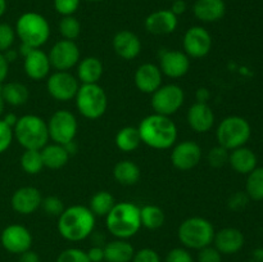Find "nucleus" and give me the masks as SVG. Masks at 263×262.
<instances>
[{
    "label": "nucleus",
    "mask_w": 263,
    "mask_h": 262,
    "mask_svg": "<svg viewBox=\"0 0 263 262\" xmlns=\"http://www.w3.org/2000/svg\"><path fill=\"white\" fill-rule=\"evenodd\" d=\"M249 197L247 195L246 192H236L229 198L228 205L231 211H241L248 205Z\"/></svg>",
    "instance_id": "obj_45"
},
{
    "label": "nucleus",
    "mask_w": 263,
    "mask_h": 262,
    "mask_svg": "<svg viewBox=\"0 0 263 262\" xmlns=\"http://www.w3.org/2000/svg\"><path fill=\"white\" fill-rule=\"evenodd\" d=\"M3 54H4L5 59H7V61L10 63V62H14L15 59H17L18 54H20V53H18V51L15 50V49L10 48V49H8L7 51H4V53H3Z\"/></svg>",
    "instance_id": "obj_53"
},
{
    "label": "nucleus",
    "mask_w": 263,
    "mask_h": 262,
    "mask_svg": "<svg viewBox=\"0 0 263 262\" xmlns=\"http://www.w3.org/2000/svg\"><path fill=\"white\" fill-rule=\"evenodd\" d=\"M113 177L116 181L125 186H133L138 184L141 177L140 167L130 159L117 162L113 167Z\"/></svg>",
    "instance_id": "obj_29"
},
{
    "label": "nucleus",
    "mask_w": 263,
    "mask_h": 262,
    "mask_svg": "<svg viewBox=\"0 0 263 262\" xmlns=\"http://www.w3.org/2000/svg\"><path fill=\"white\" fill-rule=\"evenodd\" d=\"M184 102L185 92L182 87L177 84H167L162 85L152 94L151 105L154 113L170 117L181 109Z\"/></svg>",
    "instance_id": "obj_10"
},
{
    "label": "nucleus",
    "mask_w": 263,
    "mask_h": 262,
    "mask_svg": "<svg viewBox=\"0 0 263 262\" xmlns=\"http://www.w3.org/2000/svg\"><path fill=\"white\" fill-rule=\"evenodd\" d=\"M80 81L69 71H55L46 79V90L53 99L58 102H69L74 99Z\"/></svg>",
    "instance_id": "obj_11"
},
{
    "label": "nucleus",
    "mask_w": 263,
    "mask_h": 262,
    "mask_svg": "<svg viewBox=\"0 0 263 262\" xmlns=\"http://www.w3.org/2000/svg\"><path fill=\"white\" fill-rule=\"evenodd\" d=\"M76 108L82 117L98 120L108 108V97L99 84H81L74 97Z\"/></svg>",
    "instance_id": "obj_7"
},
{
    "label": "nucleus",
    "mask_w": 263,
    "mask_h": 262,
    "mask_svg": "<svg viewBox=\"0 0 263 262\" xmlns=\"http://www.w3.org/2000/svg\"><path fill=\"white\" fill-rule=\"evenodd\" d=\"M145 30L156 36L170 35L175 32L179 26V17L175 15L170 9H159L151 13L145 18Z\"/></svg>",
    "instance_id": "obj_19"
},
{
    "label": "nucleus",
    "mask_w": 263,
    "mask_h": 262,
    "mask_svg": "<svg viewBox=\"0 0 263 262\" xmlns=\"http://www.w3.org/2000/svg\"><path fill=\"white\" fill-rule=\"evenodd\" d=\"M13 135L20 145L25 149L41 151L50 140L48 123L44 118L36 115H25L18 117L17 123L13 127Z\"/></svg>",
    "instance_id": "obj_4"
},
{
    "label": "nucleus",
    "mask_w": 263,
    "mask_h": 262,
    "mask_svg": "<svg viewBox=\"0 0 263 262\" xmlns=\"http://www.w3.org/2000/svg\"><path fill=\"white\" fill-rule=\"evenodd\" d=\"M190 128L198 134H205L212 130L215 125V113L208 103L195 102L186 113Z\"/></svg>",
    "instance_id": "obj_22"
},
{
    "label": "nucleus",
    "mask_w": 263,
    "mask_h": 262,
    "mask_svg": "<svg viewBox=\"0 0 263 262\" xmlns=\"http://www.w3.org/2000/svg\"><path fill=\"white\" fill-rule=\"evenodd\" d=\"M90 262H103L104 261V247L102 246H92L89 251L86 252Z\"/></svg>",
    "instance_id": "obj_47"
},
{
    "label": "nucleus",
    "mask_w": 263,
    "mask_h": 262,
    "mask_svg": "<svg viewBox=\"0 0 263 262\" xmlns=\"http://www.w3.org/2000/svg\"><path fill=\"white\" fill-rule=\"evenodd\" d=\"M55 262H90L86 252L79 248H67L59 253Z\"/></svg>",
    "instance_id": "obj_40"
},
{
    "label": "nucleus",
    "mask_w": 263,
    "mask_h": 262,
    "mask_svg": "<svg viewBox=\"0 0 263 262\" xmlns=\"http://www.w3.org/2000/svg\"><path fill=\"white\" fill-rule=\"evenodd\" d=\"M135 254L133 244L126 239H115L104 246L105 262H131Z\"/></svg>",
    "instance_id": "obj_27"
},
{
    "label": "nucleus",
    "mask_w": 263,
    "mask_h": 262,
    "mask_svg": "<svg viewBox=\"0 0 263 262\" xmlns=\"http://www.w3.org/2000/svg\"><path fill=\"white\" fill-rule=\"evenodd\" d=\"M170 2H174V0H170Z\"/></svg>",
    "instance_id": "obj_58"
},
{
    "label": "nucleus",
    "mask_w": 263,
    "mask_h": 262,
    "mask_svg": "<svg viewBox=\"0 0 263 262\" xmlns=\"http://www.w3.org/2000/svg\"><path fill=\"white\" fill-rule=\"evenodd\" d=\"M0 91H2V97L5 104H9L12 107H21V105L26 104L30 98V91L22 82H4L0 86Z\"/></svg>",
    "instance_id": "obj_30"
},
{
    "label": "nucleus",
    "mask_w": 263,
    "mask_h": 262,
    "mask_svg": "<svg viewBox=\"0 0 263 262\" xmlns=\"http://www.w3.org/2000/svg\"><path fill=\"white\" fill-rule=\"evenodd\" d=\"M103 262H105V261H103Z\"/></svg>",
    "instance_id": "obj_59"
},
{
    "label": "nucleus",
    "mask_w": 263,
    "mask_h": 262,
    "mask_svg": "<svg viewBox=\"0 0 263 262\" xmlns=\"http://www.w3.org/2000/svg\"><path fill=\"white\" fill-rule=\"evenodd\" d=\"M18 262H40V257H39V254L36 253V252L28 249V251L20 254Z\"/></svg>",
    "instance_id": "obj_50"
},
{
    "label": "nucleus",
    "mask_w": 263,
    "mask_h": 262,
    "mask_svg": "<svg viewBox=\"0 0 263 262\" xmlns=\"http://www.w3.org/2000/svg\"><path fill=\"white\" fill-rule=\"evenodd\" d=\"M198 262H222V254L212 244L198 252Z\"/></svg>",
    "instance_id": "obj_43"
},
{
    "label": "nucleus",
    "mask_w": 263,
    "mask_h": 262,
    "mask_svg": "<svg viewBox=\"0 0 263 262\" xmlns=\"http://www.w3.org/2000/svg\"><path fill=\"white\" fill-rule=\"evenodd\" d=\"M229 154H230V151L225 149L223 146H213V148L210 149V152L207 154L208 164L211 167H215V169L223 167L225 164L229 163Z\"/></svg>",
    "instance_id": "obj_37"
},
{
    "label": "nucleus",
    "mask_w": 263,
    "mask_h": 262,
    "mask_svg": "<svg viewBox=\"0 0 263 262\" xmlns=\"http://www.w3.org/2000/svg\"><path fill=\"white\" fill-rule=\"evenodd\" d=\"M115 143L116 146L121 152H125V153H131V152L136 151L141 144L138 127H135V126H125L121 130H118V133L116 134Z\"/></svg>",
    "instance_id": "obj_31"
},
{
    "label": "nucleus",
    "mask_w": 263,
    "mask_h": 262,
    "mask_svg": "<svg viewBox=\"0 0 263 262\" xmlns=\"http://www.w3.org/2000/svg\"><path fill=\"white\" fill-rule=\"evenodd\" d=\"M41 202H43V195L35 186L20 188L13 193L10 198V205L13 211L23 216L35 213L39 208H41Z\"/></svg>",
    "instance_id": "obj_17"
},
{
    "label": "nucleus",
    "mask_w": 263,
    "mask_h": 262,
    "mask_svg": "<svg viewBox=\"0 0 263 262\" xmlns=\"http://www.w3.org/2000/svg\"><path fill=\"white\" fill-rule=\"evenodd\" d=\"M8 73H9V62L5 59L4 54L0 53V86L5 82Z\"/></svg>",
    "instance_id": "obj_48"
},
{
    "label": "nucleus",
    "mask_w": 263,
    "mask_h": 262,
    "mask_svg": "<svg viewBox=\"0 0 263 262\" xmlns=\"http://www.w3.org/2000/svg\"><path fill=\"white\" fill-rule=\"evenodd\" d=\"M116 204V199L107 190H100L97 192L90 198L89 208L95 217H104L110 212Z\"/></svg>",
    "instance_id": "obj_33"
},
{
    "label": "nucleus",
    "mask_w": 263,
    "mask_h": 262,
    "mask_svg": "<svg viewBox=\"0 0 263 262\" xmlns=\"http://www.w3.org/2000/svg\"><path fill=\"white\" fill-rule=\"evenodd\" d=\"M21 43L33 49H40L50 38V25L40 13L26 12L18 17L14 26Z\"/></svg>",
    "instance_id": "obj_5"
},
{
    "label": "nucleus",
    "mask_w": 263,
    "mask_h": 262,
    "mask_svg": "<svg viewBox=\"0 0 263 262\" xmlns=\"http://www.w3.org/2000/svg\"><path fill=\"white\" fill-rule=\"evenodd\" d=\"M166 220L163 210L156 204H145L140 207L141 226L148 230H157L162 228Z\"/></svg>",
    "instance_id": "obj_32"
},
{
    "label": "nucleus",
    "mask_w": 263,
    "mask_h": 262,
    "mask_svg": "<svg viewBox=\"0 0 263 262\" xmlns=\"http://www.w3.org/2000/svg\"><path fill=\"white\" fill-rule=\"evenodd\" d=\"M23 69H25L26 76L33 81L48 79L51 69L48 54L41 49H33L30 54L23 58Z\"/></svg>",
    "instance_id": "obj_20"
},
{
    "label": "nucleus",
    "mask_w": 263,
    "mask_h": 262,
    "mask_svg": "<svg viewBox=\"0 0 263 262\" xmlns=\"http://www.w3.org/2000/svg\"><path fill=\"white\" fill-rule=\"evenodd\" d=\"M252 135V127L248 121L240 116H229L217 126L216 138L218 145L228 151L244 146Z\"/></svg>",
    "instance_id": "obj_8"
},
{
    "label": "nucleus",
    "mask_w": 263,
    "mask_h": 262,
    "mask_svg": "<svg viewBox=\"0 0 263 262\" xmlns=\"http://www.w3.org/2000/svg\"><path fill=\"white\" fill-rule=\"evenodd\" d=\"M246 193L252 200H263V167H256L249 172L246 182Z\"/></svg>",
    "instance_id": "obj_35"
},
{
    "label": "nucleus",
    "mask_w": 263,
    "mask_h": 262,
    "mask_svg": "<svg viewBox=\"0 0 263 262\" xmlns=\"http://www.w3.org/2000/svg\"><path fill=\"white\" fill-rule=\"evenodd\" d=\"M211 98V91L207 87H199L195 92V99L198 103H208Z\"/></svg>",
    "instance_id": "obj_51"
},
{
    "label": "nucleus",
    "mask_w": 263,
    "mask_h": 262,
    "mask_svg": "<svg viewBox=\"0 0 263 262\" xmlns=\"http://www.w3.org/2000/svg\"><path fill=\"white\" fill-rule=\"evenodd\" d=\"M215 234L216 230L212 222L199 216L186 218L177 229V238L184 248L197 251L213 244Z\"/></svg>",
    "instance_id": "obj_6"
},
{
    "label": "nucleus",
    "mask_w": 263,
    "mask_h": 262,
    "mask_svg": "<svg viewBox=\"0 0 263 262\" xmlns=\"http://www.w3.org/2000/svg\"><path fill=\"white\" fill-rule=\"evenodd\" d=\"M105 226L116 239H130L141 229L140 207L131 202L116 203L105 216Z\"/></svg>",
    "instance_id": "obj_3"
},
{
    "label": "nucleus",
    "mask_w": 263,
    "mask_h": 262,
    "mask_svg": "<svg viewBox=\"0 0 263 262\" xmlns=\"http://www.w3.org/2000/svg\"><path fill=\"white\" fill-rule=\"evenodd\" d=\"M40 152L41 157H43L44 167L50 170H59L64 167L68 163L69 157H71L67 149L64 148V145L57 143H48Z\"/></svg>",
    "instance_id": "obj_28"
},
{
    "label": "nucleus",
    "mask_w": 263,
    "mask_h": 262,
    "mask_svg": "<svg viewBox=\"0 0 263 262\" xmlns=\"http://www.w3.org/2000/svg\"><path fill=\"white\" fill-rule=\"evenodd\" d=\"M158 59L162 74L170 79H181L190 69V58L182 50L164 49L159 51Z\"/></svg>",
    "instance_id": "obj_16"
},
{
    "label": "nucleus",
    "mask_w": 263,
    "mask_h": 262,
    "mask_svg": "<svg viewBox=\"0 0 263 262\" xmlns=\"http://www.w3.org/2000/svg\"><path fill=\"white\" fill-rule=\"evenodd\" d=\"M166 262H194V258L186 248L177 247L167 253Z\"/></svg>",
    "instance_id": "obj_44"
},
{
    "label": "nucleus",
    "mask_w": 263,
    "mask_h": 262,
    "mask_svg": "<svg viewBox=\"0 0 263 262\" xmlns=\"http://www.w3.org/2000/svg\"><path fill=\"white\" fill-rule=\"evenodd\" d=\"M32 50H33V48H31V46H28V45H26V44L21 43L20 49H18V53H20L21 55H22L23 58H25V57L27 55V54H30Z\"/></svg>",
    "instance_id": "obj_54"
},
{
    "label": "nucleus",
    "mask_w": 263,
    "mask_h": 262,
    "mask_svg": "<svg viewBox=\"0 0 263 262\" xmlns=\"http://www.w3.org/2000/svg\"><path fill=\"white\" fill-rule=\"evenodd\" d=\"M112 46L115 53L125 61L135 59L141 51V41L135 32L121 30L113 36Z\"/></svg>",
    "instance_id": "obj_21"
},
{
    "label": "nucleus",
    "mask_w": 263,
    "mask_h": 262,
    "mask_svg": "<svg viewBox=\"0 0 263 262\" xmlns=\"http://www.w3.org/2000/svg\"><path fill=\"white\" fill-rule=\"evenodd\" d=\"M41 208L46 215L51 216V217H59L64 211V204L61 198L55 197V195H48V197L43 198Z\"/></svg>",
    "instance_id": "obj_38"
},
{
    "label": "nucleus",
    "mask_w": 263,
    "mask_h": 262,
    "mask_svg": "<svg viewBox=\"0 0 263 262\" xmlns=\"http://www.w3.org/2000/svg\"><path fill=\"white\" fill-rule=\"evenodd\" d=\"M141 143L149 148L163 151L170 149L176 144L177 126L167 116L152 113L141 120L138 126Z\"/></svg>",
    "instance_id": "obj_1"
},
{
    "label": "nucleus",
    "mask_w": 263,
    "mask_h": 262,
    "mask_svg": "<svg viewBox=\"0 0 263 262\" xmlns=\"http://www.w3.org/2000/svg\"><path fill=\"white\" fill-rule=\"evenodd\" d=\"M103 73L104 66L98 57H85L76 66V77L81 84H98Z\"/></svg>",
    "instance_id": "obj_25"
},
{
    "label": "nucleus",
    "mask_w": 263,
    "mask_h": 262,
    "mask_svg": "<svg viewBox=\"0 0 263 262\" xmlns=\"http://www.w3.org/2000/svg\"><path fill=\"white\" fill-rule=\"evenodd\" d=\"M3 248L13 254H21L32 247V234L26 226L12 223L4 228L0 234Z\"/></svg>",
    "instance_id": "obj_14"
},
{
    "label": "nucleus",
    "mask_w": 263,
    "mask_h": 262,
    "mask_svg": "<svg viewBox=\"0 0 263 262\" xmlns=\"http://www.w3.org/2000/svg\"><path fill=\"white\" fill-rule=\"evenodd\" d=\"M186 3H185V0H174L172 2V5L171 8H170V10H171L172 13H174L175 15H181L184 14L185 12H186Z\"/></svg>",
    "instance_id": "obj_49"
},
{
    "label": "nucleus",
    "mask_w": 263,
    "mask_h": 262,
    "mask_svg": "<svg viewBox=\"0 0 263 262\" xmlns=\"http://www.w3.org/2000/svg\"><path fill=\"white\" fill-rule=\"evenodd\" d=\"M202 159V148L193 140H184L175 144L171 152V162L175 169L189 171L195 169Z\"/></svg>",
    "instance_id": "obj_15"
},
{
    "label": "nucleus",
    "mask_w": 263,
    "mask_h": 262,
    "mask_svg": "<svg viewBox=\"0 0 263 262\" xmlns=\"http://www.w3.org/2000/svg\"><path fill=\"white\" fill-rule=\"evenodd\" d=\"M7 7H8V3L7 0H0V18L5 14L7 12Z\"/></svg>",
    "instance_id": "obj_55"
},
{
    "label": "nucleus",
    "mask_w": 263,
    "mask_h": 262,
    "mask_svg": "<svg viewBox=\"0 0 263 262\" xmlns=\"http://www.w3.org/2000/svg\"><path fill=\"white\" fill-rule=\"evenodd\" d=\"M3 121H4L5 123H7L8 126H10V127H14L15 123H17L18 121V117L14 115V113H8V115L4 116V118H3Z\"/></svg>",
    "instance_id": "obj_52"
},
{
    "label": "nucleus",
    "mask_w": 263,
    "mask_h": 262,
    "mask_svg": "<svg viewBox=\"0 0 263 262\" xmlns=\"http://www.w3.org/2000/svg\"><path fill=\"white\" fill-rule=\"evenodd\" d=\"M97 217L86 205H69L58 217V231L68 241H81L89 238L95 229Z\"/></svg>",
    "instance_id": "obj_2"
},
{
    "label": "nucleus",
    "mask_w": 263,
    "mask_h": 262,
    "mask_svg": "<svg viewBox=\"0 0 263 262\" xmlns=\"http://www.w3.org/2000/svg\"><path fill=\"white\" fill-rule=\"evenodd\" d=\"M58 30L64 40L76 41L81 33V23L74 15H66L59 21Z\"/></svg>",
    "instance_id": "obj_36"
},
{
    "label": "nucleus",
    "mask_w": 263,
    "mask_h": 262,
    "mask_svg": "<svg viewBox=\"0 0 263 262\" xmlns=\"http://www.w3.org/2000/svg\"><path fill=\"white\" fill-rule=\"evenodd\" d=\"M193 13L200 22H218L225 15L226 4L223 0H197L193 5Z\"/></svg>",
    "instance_id": "obj_24"
},
{
    "label": "nucleus",
    "mask_w": 263,
    "mask_h": 262,
    "mask_svg": "<svg viewBox=\"0 0 263 262\" xmlns=\"http://www.w3.org/2000/svg\"><path fill=\"white\" fill-rule=\"evenodd\" d=\"M4 107H5V103L2 97V91H0V117H2V115L4 113Z\"/></svg>",
    "instance_id": "obj_56"
},
{
    "label": "nucleus",
    "mask_w": 263,
    "mask_h": 262,
    "mask_svg": "<svg viewBox=\"0 0 263 262\" xmlns=\"http://www.w3.org/2000/svg\"><path fill=\"white\" fill-rule=\"evenodd\" d=\"M13 139H14L13 128L8 126L4 121L0 120V154H3L9 149V146L12 145Z\"/></svg>",
    "instance_id": "obj_42"
},
{
    "label": "nucleus",
    "mask_w": 263,
    "mask_h": 262,
    "mask_svg": "<svg viewBox=\"0 0 263 262\" xmlns=\"http://www.w3.org/2000/svg\"><path fill=\"white\" fill-rule=\"evenodd\" d=\"M81 0H54V9L62 17L66 15H73L80 8Z\"/></svg>",
    "instance_id": "obj_41"
},
{
    "label": "nucleus",
    "mask_w": 263,
    "mask_h": 262,
    "mask_svg": "<svg viewBox=\"0 0 263 262\" xmlns=\"http://www.w3.org/2000/svg\"><path fill=\"white\" fill-rule=\"evenodd\" d=\"M243 233L236 228H223L215 234L213 244L221 254H235L244 246Z\"/></svg>",
    "instance_id": "obj_23"
},
{
    "label": "nucleus",
    "mask_w": 263,
    "mask_h": 262,
    "mask_svg": "<svg viewBox=\"0 0 263 262\" xmlns=\"http://www.w3.org/2000/svg\"><path fill=\"white\" fill-rule=\"evenodd\" d=\"M212 45L213 40L210 31L202 26H193L184 33L182 48L184 53L190 59H200L207 57L212 49Z\"/></svg>",
    "instance_id": "obj_12"
},
{
    "label": "nucleus",
    "mask_w": 263,
    "mask_h": 262,
    "mask_svg": "<svg viewBox=\"0 0 263 262\" xmlns=\"http://www.w3.org/2000/svg\"><path fill=\"white\" fill-rule=\"evenodd\" d=\"M21 167L28 175L40 174L43 169H45L41 152L36 149H25L21 156Z\"/></svg>",
    "instance_id": "obj_34"
},
{
    "label": "nucleus",
    "mask_w": 263,
    "mask_h": 262,
    "mask_svg": "<svg viewBox=\"0 0 263 262\" xmlns=\"http://www.w3.org/2000/svg\"><path fill=\"white\" fill-rule=\"evenodd\" d=\"M134 82L139 91L152 95L163 85V74L157 64L143 63L136 68Z\"/></svg>",
    "instance_id": "obj_18"
},
{
    "label": "nucleus",
    "mask_w": 263,
    "mask_h": 262,
    "mask_svg": "<svg viewBox=\"0 0 263 262\" xmlns=\"http://www.w3.org/2000/svg\"><path fill=\"white\" fill-rule=\"evenodd\" d=\"M87 2H92V3H98V2H103V0H87Z\"/></svg>",
    "instance_id": "obj_57"
},
{
    "label": "nucleus",
    "mask_w": 263,
    "mask_h": 262,
    "mask_svg": "<svg viewBox=\"0 0 263 262\" xmlns=\"http://www.w3.org/2000/svg\"><path fill=\"white\" fill-rule=\"evenodd\" d=\"M131 262H161V257L154 249L143 248L135 252Z\"/></svg>",
    "instance_id": "obj_46"
},
{
    "label": "nucleus",
    "mask_w": 263,
    "mask_h": 262,
    "mask_svg": "<svg viewBox=\"0 0 263 262\" xmlns=\"http://www.w3.org/2000/svg\"><path fill=\"white\" fill-rule=\"evenodd\" d=\"M256 153L252 149L247 148L246 145L230 151L229 154V164L235 172L241 175H248L257 167Z\"/></svg>",
    "instance_id": "obj_26"
},
{
    "label": "nucleus",
    "mask_w": 263,
    "mask_h": 262,
    "mask_svg": "<svg viewBox=\"0 0 263 262\" xmlns=\"http://www.w3.org/2000/svg\"><path fill=\"white\" fill-rule=\"evenodd\" d=\"M80 49L76 41L58 40L49 50V61L55 71H69L80 62Z\"/></svg>",
    "instance_id": "obj_13"
},
{
    "label": "nucleus",
    "mask_w": 263,
    "mask_h": 262,
    "mask_svg": "<svg viewBox=\"0 0 263 262\" xmlns=\"http://www.w3.org/2000/svg\"><path fill=\"white\" fill-rule=\"evenodd\" d=\"M15 38V30L14 27L9 25V23H0V53H4L8 49H10L14 44Z\"/></svg>",
    "instance_id": "obj_39"
},
{
    "label": "nucleus",
    "mask_w": 263,
    "mask_h": 262,
    "mask_svg": "<svg viewBox=\"0 0 263 262\" xmlns=\"http://www.w3.org/2000/svg\"><path fill=\"white\" fill-rule=\"evenodd\" d=\"M49 139L53 143L66 145L73 141L79 131L76 116L67 109H59L50 116L48 122Z\"/></svg>",
    "instance_id": "obj_9"
}]
</instances>
